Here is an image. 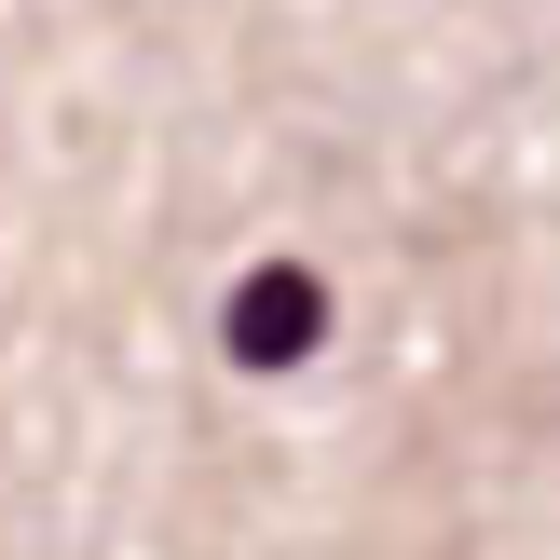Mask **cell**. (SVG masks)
I'll return each mask as SVG.
<instances>
[{
	"label": "cell",
	"instance_id": "6da1fadb",
	"mask_svg": "<svg viewBox=\"0 0 560 560\" xmlns=\"http://www.w3.org/2000/svg\"><path fill=\"white\" fill-rule=\"evenodd\" d=\"M219 342H233V370H301V355L328 342V288L301 260H260L233 288V315H219Z\"/></svg>",
	"mask_w": 560,
	"mask_h": 560
}]
</instances>
